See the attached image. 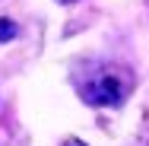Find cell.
<instances>
[{"label": "cell", "instance_id": "3957f363", "mask_svg": "<svg viewBox=\"0 0 149 146\" xmlns=\"http://www.w3.org/2000/svg\"><path fill=\"white\" fill-rule=\"evenodd\" d=\"M63 146H86V143H83V140H67Z\"/></svg>", "mask_w": 149, "mask_h": 146}, {"label": "cell", "instance_id": "6da1fadb", "mask_svg": "<svg viewBox=\"0 0 149 146\" xmlns=\"http://www.w3.org/2000/svg\"><path fill=\"white\" fill-rule=\"evenodd\" d=\"M79 92H83V98L89 105L118 108L127 98V92H130V73L127 70H98V73H89L79 83Z\"/></svg>", "mask_w": 149, "mask_h": 146}, {"label": "cell", "instance_id": "277c9868", "mask_svg": "<svg viewBox=\"0 0 149 146\" xmlns=\"http://www.w3.org/2000/svg\"><path fill=\"white\" fill-rule=\"evenodd\" d=\"M57 3H73V0H57Z\"/></svg>", "mask_w": 149, "mask_h": 146}, {"label": "cell", "instance_id": "7a4b0ae2", "mask_svg": "<svg viewBox=\"0 0 149 146\" xmlns=\"http://www.w3.org/2000/svg\"><path fill=\"white\" fill-rule=\"evenodd\" d=\"M16 38V22L13 19H0V41H10Z\"/></svg>", "mask_w": 149, "mask_h": 146}]
</instances>
